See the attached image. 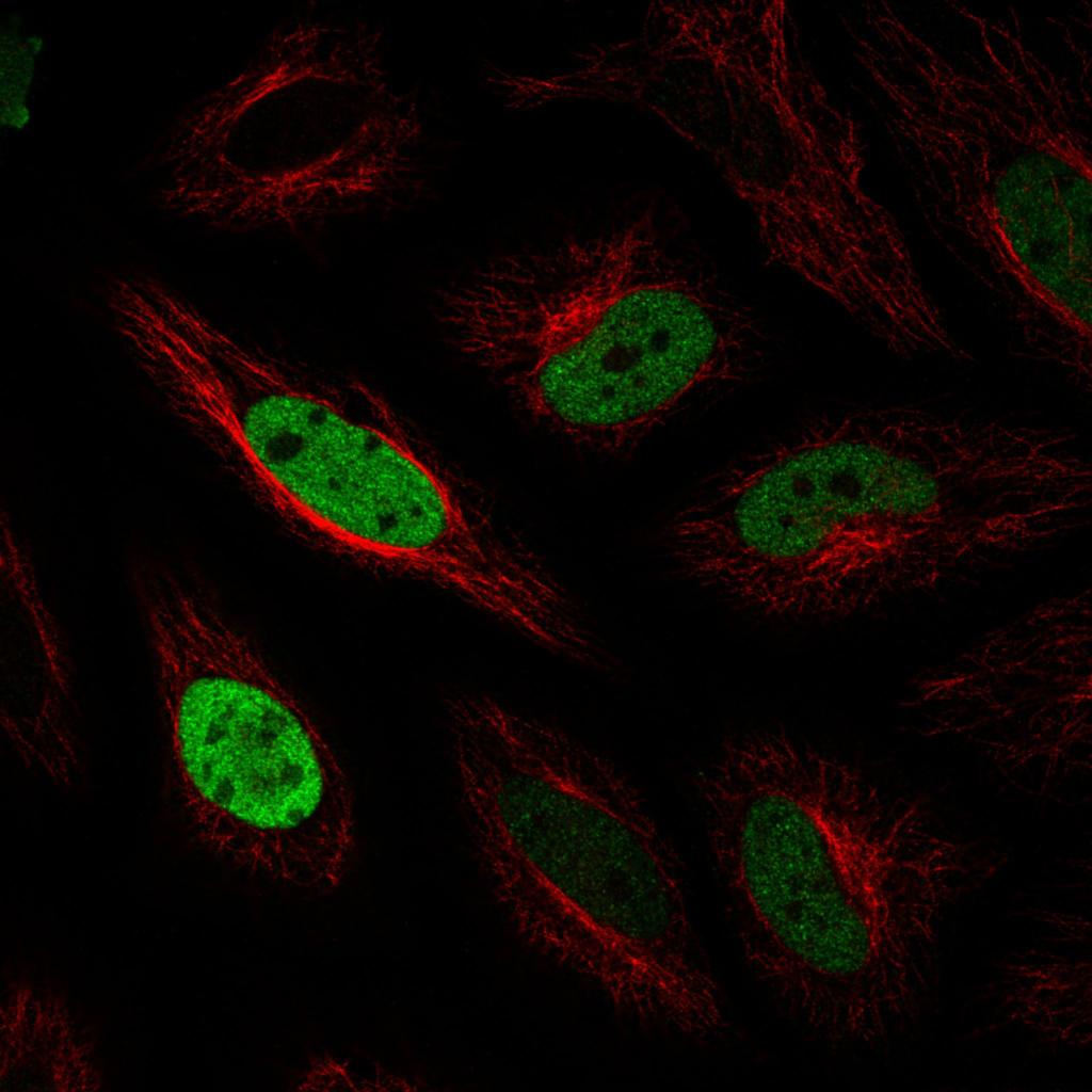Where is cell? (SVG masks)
<instances>
[{"mask_svg": "<svg viewBox=\"0 0 1092 1092\" xmlns=\"http://www.w3.org/2000/svg\"><path fill=\"white\" fill-rule=\"evenodd\" d=\"M694 794L740 952L782 1011L838 1045L909 1024L973 874L889 851L851 769L788 735L732 752Z\"/></svg>", "mask_w": 1092, "mask_h": 1092, "instance_id": "6da1fadb", "label": "cell"}, {"mask_svg": "<svg viewBox=\"0 0 1092 1092\" xmlns=\"http://www.w3.org/2000/svg\"><path fill=\"white\" fill-rule=\"evenodd\" d=\"M138 605L189 826L264 870L336 873L354 842L353 796L308 710L198 583L163 578Z\"/></svg>", "mask_w": 1092, "mask_h": 1092, "instance_id": "277c9868", "label": "cell"}, {"mask_svg": "<svg viewBox=\"0 0 1092 1092\" xmlns=\"http://www.w3.org/2000/svg\"><path fill=\"white\" fill-rule=\"evenodd\" d=\"M216 456L317 539L466 604L510 563L509 531L479 489L430 457L360 380L298 364L263 372L229 406Z\"/></svg>", "mask_w": 1092, "mask_h": 1092, "instance_id": "3957f363", "label": "cell"}, {"mask_svg": "<svg viewBox=\"0 0 1092 1092\" xmlns=\"http://www.w3.org/2000/svg\"><path fill=\"white\" fill-rule=\"evenodd\" d=\"M1085 108L998 86L945 93L890 131L930 224L981 256L1001 288L1034 293L1089 258Z\"/></svg>", "mask_w": 1092, "mask_h": 1092, "instance_id": "8992f818", "label": "cell"}, {"mask_svg": "<svg viewBox=\"0 0 1092 1092\" xmlns=\"http://www.w3.org/2000/svg\"><path fill=\"white\" fill-rule=\"evenodd\" d=\"M228 222L301 230L417 190V101L363 21L298 14L275 25L234 83Z\"/></svg>", "mask_w": 1092, "mask_h": 1092, "instance_id": "5b68a950", "label": "cell"}, {"mask_svg": "<svg viewBox=\"0 0 1092 1092\" xmlns=\"http://www.w3.org/2000/svg\"><path fill=\"white\" fill-rule=\"evenodd\" d=\"M435 317L520 413L608 456L714 408L770 360L754 309L643 229L480 264Z\"/></svg>", "mask_w": 1092, "mask_h": 1092, "instance_id": "7a4b0ae2", "label": "cell"}]
</instances>
